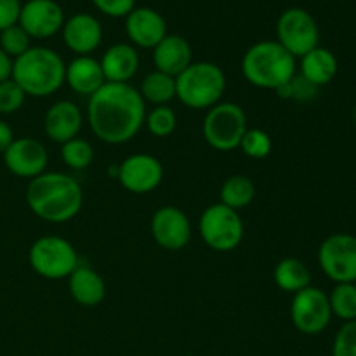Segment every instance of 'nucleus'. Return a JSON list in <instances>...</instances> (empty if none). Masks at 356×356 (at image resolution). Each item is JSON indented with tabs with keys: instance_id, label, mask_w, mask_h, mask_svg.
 I'll return each mask as SVG.
<instances>
[{
	"instance_id": "1",
	"label": "nucleus",
	"mask_w": 356,
	"mask_h": 356,
	"mask_svg": "<svg viewBox=\"0 0 356 356\" xmlns=\"http://www.w3.org/2000/svg\"><path fill=\"white\" fill-rule=\"evenodd\" d=\"M146 103L131 83L106 82L87 103V122L99 141L124 145L145 125Z\"/></svg>"
},
{
	"instance_id": "2",
	"label": "nucleus",
	"mask_w": 356,
	"mask_h": 356,
	"mask_svg": "<svg viewBox=\"0 0 356 356\" xmlns=\"http://www.w3.org/2000/svg\"><path fill=\"white\" fill-rule=\"evenodd\" d=\"M26 204L37 218L59 225L72 221L82 211L83 193L68 174L44 172L28 183Z\"/></svg>"
},
{
	"instance_id": "3",
	"label": "nucleus",
	"mask_w": 356,
	"mask_h": 356,
	"mask_svg": "<svg viewBox=\"0 0 356 356\" xmlns=\"http://www.w3.org/2000/svg\"><path fill=\"white\" fill-rule=\"evenodd\" d=\"M66 65L61 56L49 47H30L14 59L10 79L26 96L47 97L65 83Z\"/></svg>"
},
{
	"instance_id": "4",
	"label": "nucleus",
	"mask_w": 356,
	"mask_h": 356,
	"mask_svg": "<svg viewBox=\"0 0 356 356\" xmlns=\"http://www.w3.org/2000/svg\"><path fill=\"white\" fill-rule=\"evenodd\" d=\"M242 73L250 86L277 90L296 76V58L277 40H261L243 54Z\"/></svg>"
},
{
	"instance_id": "5",
	"label": "nucleus",
	"mask_w": 356,
	"mask_h": 356,
	"mask_svg": "<svg viewBox=\"0 0 356 356\" xmlns=\"http://www.w3.org/2000/svg\"><path fill=\"white\" fill-rule=\"evenodd\" d=\"M225 89V72L214 63H191L176 76V97L191 110H209L216 106L221 103Z\"/></svg>"
},
{
	"instance_id": "6",
	"label": "nucleus",
	"mask_w": 356,
	"mask_h": 356,
	"mask_svg": "<svg viewBox=\"0 0 356 356\" xmlns=\"http://www.w3.org/2000/svg\"><path fill=\"white\" fill-rule=\"evenodd\" d=\"M30 266L45 280H65L80 266L75 247L66 238L54 235L40 236L28 252Z\"/></svg>"
},
{
	"instance_id": "7",
	"label": "nucleus",
	"mask_w": 356,
	"mask_h": 356,
	"mask_svg": "<svg viewBox=\"0 0 356 356\" xmlns=\"http://www.w3.org/2000/svg\"><path fill=\"white\" fill-rule=\"evenodd\" d=\"M247 129L245 111L236 103H218L209 108L202 125L207 145L218 152L238 148Z\"/></svg>"
},
{
	"instance_id": "8",
	"label": "nucleus",
	"mask_w": 356,
	"mask_h": 356,
	"mask_svg": "<svg viewBox=\"0 0 356 356\" xmlns=\"http://www.w3.org/2000/svg\"><path fill=\"white\" fill-rule=\"evenodd\" d=\"M198 232L202 240L216 252H232L243 240V221L238 211L221 202L209 205L200 216Z\"/></svg>"
},
{
	"instance_id": "9",
	"label": "nucleus",
	"mask_w": 356,
	"mask_h": 356,
	"mask_svg": "<svg viewBox=\"0 0 356 356\" xmlns=\"http://www.w3.org/2000/svg\"><path fill=\"white\" fill-rule=\"evenodd\" d=\"M278 44L287 49L294 58H302L318 47V24L308 10L291 7L284 10L277 21Z\"/></svg>"
},
{
	"instance_id": "10",
	"label": "nucleus",
	"mask_w": 356,
	"mask_h": 356,
	"mask_svg": "<svg viewBox=\"0 0 356 356\" xmlns=\"http://www.w3.org/2000/svg\"><path fill=\"white\" fill-rule=\"evenodd\" d=\"M318 263L336 284H356V236L350 233L327 236L318 249Z\"/></svg>"
},
{
	"instance_id": "11",
	"label": "nucleus",
	"mask_w": 356,
	"mask_h": 356,
	"mask_svg": "<svg viewBox=\"0 0 356 356\" xmlns=\"http://www.w3.org/2000/svg\"><path fill=\"white\" fill-rule=\"evenodd\" d=\"M291 318L296 329L306 336H318L332 320L329 296L318 287H306L294 294L291 305Z\"/></svg>"
},
{
	"instance_id": "12",
	"label": "nucleus",
	"mask_w": 356,
	"mask_h": 356,
	"mask_svg": "<svg viewBox=\"0 0 356 356\" xmlns=\"http://www.w3.org/2000/svg\"><path fill=\"white\" fill-rule=\"evenodd\" d=\"M118 183L122 188L136 195H145L156 190L163 179V165L156 156L148 153H136L127 156L118 165Z\"/></svg>"
},
{
	"instance_id": "13",
	"label": "nucleus",
	"mask_w": 356,
	"mask_h": 356,
	"mask_svg": "<svg viewBox=\"0 0 356 356\" xmlns=\"http://www.w3.org/2000/svg\"><path fill=\"white\" fill-rule=\"evenodd\" d=\"M153 240L162 249L176 252L191 240V225L188 216L174 205H163L152 218Z\"/></svg>"
},
{
	"instance_id": "14",
	"label": "nucleus",
	"mask_w": 356,
	"mask_h": 356,
	"mask_svg": "<svg viewBox=\"0 0 356 356\" xmlns=\"http://www.w3.org/2000/svg\"><path fill=\"white\" fill-rule=\"evenodd\" d=\"M49 155L45 146L35 138H17L3 153V163L14 176L33 179L45 172Z\"/></svg>"
},
{
	"instance_id": "15",
	"label": "nucleus",
	"mask_w": 356,
	"mask_h": 356,
	"mask_svg": "<svg viewBox=\"0 0 356 356\" xmlns=\"http://www.w3.org/2000/svg\"><path fill=\"white\" fill-rule=\"evenodd\" d=\"M65 13L54 0H28L21 6L19 24L30 38H49L63 30Z\"/></svg>"
},
{
	"instance_id": "16",
	"label": "nucleus",
	"mask_w": 356,
	"mask_h": 356,
	"mask_svg": "<svg viewBox=\"0 0 356 356\" xmlns=\"http://www.w3.org/2000/svg\"><path fill=\"white\" fill-rule=\"evenodd\" d=\"M125 31L134 47L155 49L167 35L163 16L149 7H134L125 16Z\"/></svg>"
},
{
	"instance_id": "17",
	"label": "nucleus",
	"mask_w": 356,
	"mask_h": 356,
	"mask_svg": "<svg viewBox=\"0 0 356 356\" xmlns=\"http://www.w3.org/2000/svg\"><path fill=\"white\" fill-rule=\"evenodd\" d=\"M61 31L66 47L79 56H89L103 42V26L92 14H73L65 21Z\"/></svg>"
},
{
	"instance_id": "18",
	"label": "nucleus",
	"mask_w": 356,
	"mask_h": 356,
	"mask_svg": "<svg viewBox=\"0 0 356 356\" xmlns=\"http://www.w3.org/2000/svg\"><path fill=\"white\" fill-rule=\"evenodd\" d=\"M83 115L73 101L63 99L52 104L44 118V131L51 141L65 145L70 139L79 138L82 131Z\"/></svg>"
},
{
	"instance_id": "19",
	"label": "nucleus",
	"mask_w": 356,
	"mask_h": 356,
	"mask_svg": "<svg viewBox=\"0 0 356 356\" xmlns=\"http://www.w3.org/2000/svg\"><path fill=\"white\" fill-rule=\"evenodd\" d=\"M153 63L159 72L176 79L193 63L190 42L181 35L167 33L165 38L153 49Z\"/></svg>"
},
{
	"instance_id": "20",
	"label": "nucleus",
	"mask_w": 356,
	"mask_h": 356,
	"mask_svg": "<svg viewBox=\"0 0 356 356\" xmlns=\"http://www.w3.org/2000/svg\"><path fill=\"white\" fill-rule=\"evenodd\" d=\"M65 82L73 92L90 97L106 83V79H104L99 59L92 56H76L66 66Z\"/></svg>"
},
{
	"instance_id": "21",
	"label": "nucleus",
	"mask_w": 356,
	"mask_h": 356,
	"mask_svg": "<svg viewBox=\"0 0 356 356\" xmlns=\"http://www.w3.org/2000/svg\"><path fill=\"white\" fill-rule=\"evenodd\" d=\"M104 79L111 83H129L138 73L139 54L132 44H113L99 59Z\"/></svg>"
},
{
	"instance_id": "22",
	"label": "nucleus",
	"mask_w": 356,
	"mask_h": 356,
	"mask_svg": "<svg viewBox=\"0 0 356 356\" xmlns=\"http://www.w3.org/2000/svg\"><path fill=\"white\" fill-rule=\"evenodd\" d=\"M68 287L76 305L83 308H94L101 305L106 296V284L103 277L92 268L82 264L68 277Z\"/></svg>"
},
{
	"instance_id": "23",
	"label": "nucleus",
	"mask_w": 356,
	"mask_h": 356,
	"mask_svg": "<svg viewBox=\"0 0 356 356\" xmlns=\"http://www.w3.org/2000/svg\"><path fill=\"white\" fill-rule=\"evenodd\" d=\"M337 58L325 47H315L301 58V76L315 87H323L337 75Z\"/></svg>"
},
{
	"instance_id": "24",
	"label": "nucleus",
	"mask_w": 356,
	"mask_h": 356,
	"mask_svg": "<svg viewBox=\"0 0 356 356\" xmlns=\"http://www.w3.org/2000/svg\"><path fill=\"white\" fill-rule=\"evenodd\" d=\"M273 280L278 289L289 294H298L302 289L309 287L312 273L302 261L296 257H285L275 266Z\"/></svg>"
},
{
	"instance_id": "25",
	"label": "nucleus",
	"mask_w": 356,
	"mask_h": 356,
	"mask_svg": "<svg viewBox=\"0 0 356 356\" xmlns=\"http://www.w3.org/2000/svg\"><path fill=\"white\" fill-rule=\"evenodd\" d=\"M139 94L143 96L145 103L163 106L176 97V79L155 70L145 76Z\"/></svg>"
},
{
	"instance_id": "26",
	"label": "nucleus",
	"mask_w": 356,
	"mask_h": 356,
	"mask_svg": "<svg viewBox=\"0 0 356 356\" xmlns=\"http://www.w3.org/2000/svg\"><path fill=\"white\" fill-rule=\"evenodd\" d=\"M219 195H221L222 205L233 209V211H242L252 204L254 197H256V186L250 177L236 174L222 183Z\"/></svg>"
},
{
	"instance_id": "27",
	"label": "nucleus",
	"mask_w": 356,
	"mask_h": 356,
	"mask_svg": "<svg viewBox=\"0 0 356 356\" xmlns=\"http://www.w3.org/2000/svg\"><path fill=\"white\" fill-rule=\"evenodd\" d=\"M330 312L343 322L356 320V284H336L329 296Z\"/></svg>"
},
{
	"instance_id": "28",
	"label": "nucleus",
	"mask_w": 356,
	"mask_h": 356,
	"mask_svg": "<svg viewBox=\"0 0 356 356\" xmlns=\"http://www.w3.org/2000/svg\"><path fill=\"white\" fill-rule=\"evenodd\" d=\"M61 159L70 169L83 170L94 162V148L82 138H73L61 145Z\"/></svg>"
},
{
	"instance_id": "29",
	"label": "nucleus",
	"mask_w": 356,
	"mask_h": 356,
	"mask_svg": "<svg viewBox=\"0 0 356 356\" xmlns=\"http://www.w3.org/2000/svg\"><path fill=\"white\" fill-rule=\"evenodd\" d=\"M145 125L155 138H167L177 127V115L170 106H155L149 113H146Z\"/></svg>"
},
{
	"instance_id": "30",
	"label": "nucleus",
	"mask_w": 356,
	"mask_h": 356,
	"mask_svg": "<svg viewBox=\"0 0 356 356\" xmlns=\"http://www.w3.org/2000/svg\"><path fill=\"white\" fill-rule=\"evenodd\" d=\"M238 148L249 159L261 160L270 155L271 149H273V141H271L270 134L266 131H261V129H247Z\"/></svg>"
},
{
	"instance_id": "31",
	"label": "nucleus",
	"mask_w": 356,
	"mask_h": 356,
	"mask_svg": "<svg viewBox=\"0 0 356 356\" xmlns=\"http://www.w3.org/2000/svg\"><path fill=\"white\" fill-rule=\"evenodd\" d=\"M30 47V37H28V33L19 24H14V26H9L3 31H0V49L10 59L19 58Z\"/></svg>"
},
{
	"instance_id": "32",
	"label": "nucleus",
	"mask_w": 356,
	"mask_h": 356,
	"mask_svg": "<svg viewBox=\"0 0 356 356\" xmlns=\"http://www.w3.org/2000/svg\"><path fill=\"white\" fill-rule=\"evenodd\" d=\"M26 94L13 79L0 82V113L13 115L23 108Z\"/></svg>"
},
{
	"instance_id": "33",
	"label": "nucleus",
	"mask_w": 356,
	"mask_h": 356,
	"mask_svg": "<svg viewBox=\"0 0 356 356\" xmlns=\"http://www.w3.org/2000/svg\"><path fill=\"white\" fill-rule=\"evenodd\" d=\"M332 356H356V320L344 322L334 337Z\"/></svg>"
},
{
	"instance_id": "34",
	"label": "nucleus",
	"mask_w": 356,
	"mask_h": 356,
	"mask_svg": "<svg viewBox=\"0 0 356 356\" xmlns=\"http://www.w3.org/2000/svg\"><path fill=\"white\" fill-rule=\"evenodd\" d=\"M94 6L110 17H124L136 7V0H92Z\"/></svg>"
},
{
	"instance_id": "35",
	"label": "nucleus",
	"mask_w": 356,
	"mask_h": 356,
	"mask_svg": "<svg viewBox=\"0 0 356 356\" xmlns=\"http://www.w3.org/2000/svg\"><path fill=\"white\" fill-rule=\"evenodd\" d=\"M316 94H318V87L308 82L305 76L296 75L291 80V99L299 101V103H308V101L315 99Z\"/></svg>"
},
{
	"instance_id": "36",
	"label": "nucleus",
	"mask_w": 356,
	"mask_h": 356,
	"mask_svg": "<svg viewBox=\"0 0 356 356\" xmlns=\"http://www.w3.org/2000/svg\"><path fill=\"white\" fill-rule=\"evenodd\" d=\"M21 6L19 0H0V31L17 24Z\"/></svg>"
},
{
	"instance_id": "37",
	"label": "nucleus",
	"mask_w": 356,
	"mask_h": 356,
	"mask_svg": "<svg viewBox=\"0 0 356 356\" xmlns=\"http://www.w3.org/2000/svg\"><path fill=\"white\" fill-rule=\"evenodd\" d=\"M14 132L13 129H10V125L7 124V122L0 120V155H3L6 153V149L9 148L10 143L14 141Z\"/></svg>"
},
{
	"instance_id": "38",
	"label": "nucleus",
	"mask_w": 356,
	"mask_h": 356,
	"mask_svg": "<svg viewBox=\"0 0 356 356\" xmlns=\"http://www.w3.org/2000/svg\"><path fill=\"white\" fill-rule=\"evenodd\" d=\"M13 63L14 59H10L6 52L0 49V82H6L13 76Z\"/></svg>"
},
{
	"instance_id": "39",
	"label": "nucleus",
	"mask_w": 356,
	"mask_h": 356,
	"mask_svg": "<svg viewBox=\"0 0 356 356\" xmlns=\"http://www.w3.org/2000/svg\"><path fill=\"white\" fill-rule=\"evenodd\" d=\"M353 122H355V125H356V106L353 108Z\"/></svg>"
}]
</instances>
